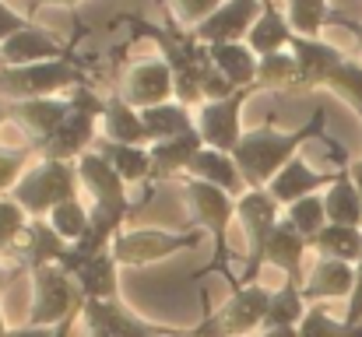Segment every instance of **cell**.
<instances>
[{
    "instance_id": "7dc6e473",
    "label": "cell",
    "mask_w": 362,
    "mask_h": 337,
    "mask_svg": "<svg viewBox=\"0 0 362 337\" xmlns=\"http://www.w3.org/2000/svg\"><path fill=\"white\" fill-rule=\"evenodd\" d=\"M18 271H21V267H4V264H0V292L11 285V278H14Z\"/></svg>"
},
{
    "instance_id": "f907efd6",
    "label": "cell",
    "mask_w": 362,
    "mask_h": 337,
    "mask_svg": "<svg viewBox=\"0 0 362 337\" xmlns=\"http://www.w3.org/2000/svg\"><path fill=\"white\" fill-rule=\"evenodd\" d=\"M39 4H60V7H78L81 0H39Z\"/></svg>"
},
{
    "instance_id": "30bf717a",
    "label": "cell",
    "mask_w": 362,
    "mask_h": 337,
    "mask_svg": "<svg viewBox=\"0 0 362 337\" xmlns=\"http://www.w3.org/2000/svg\"><path fill=\"white\" fill-rule=\"evenodd\" d=\"M201 242V232H165V228H130L120 232L110 246L117 267H148L165 256H176L183 249H194Z\"/></svg>"
},
{
    "instance_id": "ba28073f",
    "label": "cell",
    "mask_w": 362,
    "mask_h": 337,
    "mask_svg": "<svg viewBox=\"0 0 362 337\" xmlns=\"http://www.w3.org/2000/svg\"><path fill=\"white\" fill-rule=\"evenodd\" d=\"M183 197H187V208H190L197 228L208 232L211 242H215V253H211V264L204 267V274L226 271V260H229V242H226V235H229V222L236 218V197H229L226 190L208 187V183H201V179H187Z\"/></svg>"
},
{
    "instance_id": "4316f807",
    "label": "cell",
    "mask_w": 362,
    "mask_h": 337,
    "mask_svg": "<svg viewBox=\"0 0 362 337\" xmlns=\"http://www.w3.org/2000/svg\"><path fill=\"white\" fill-rule=\"evenodd\" d=\"M208 60L211 67L233 85V88H253V78H257V53L246 46V42H218V46H208Z\"/></svg>"
},
{
    "instance_id": "7402d4cb",
    "label": "cell",
    "mask_w": 362,
    "mask_h": 337,
    "mask_svg": "<svg viewBox=\"0 0 362 337\" xmlns=\"http://www.w3.org/2000/svg\"><path fill=\"white\" fill-rule=\"evenodd\" d=\"M201 148H204V141H201L197 130L180 134V137L155 141V144L148 148V155H151V179H148V183H162V179H173V176L187 172L190 162H194V155H197Z\"/></svg>"
},
{
    "instance_id": "c3c4849f",
    "label": "cell",
    "mask_w": 362,
    "mask_h": 337,
    "mask_svg": "<svg viewBox=\"0 0 362 337\" xmlns=\"http://www.w3.org/2000/svg\"><path fill=\"white\" fill-rule=\"evenodd\" d=\"M349 172H352V179H356V187H359V197H362V158H356V162L349 165Z\"/></svg>"
},
{
    "instance_id": "5b68a950",
    "label": "cell",
    "mask_w": 362,
    "mask_h": 337,
    "mask_svg": "<svg viewBox=\"0 0 362 337\" xmlns=\"http://www.w3.org/2000/svg\"><path fill=\"white\" fill-rule=\"evenodd\" d=\"M71 112L60 123V130L39 148L42 158H57V162H78L85 151L95 148L99 141V116L106 110V99H99L88 85L74 88L71 95Z\"/></svg>"
},
{
    "instance_id": "8d00e7d4",
    "label": "cell",
    "mask_w": 362,
    "mask_h": 337,
    "mask_svg": "<svg viewBox=\"0 0 362 337\" xmlns=\"http://www.w3.org/2000/svg\"><path fill=\"white\" fill-rule=\"evenodd\" d=\"M49 228L71 246V242H78L85 232H88V208L81 204V197H74V201H64L60 208H53L49 211Z\"/></svg>"
},
{
    "instance_id": "7c38bea8",
    "label": "cell",
    "mask_w": 362,
    "mask_h": 337,
    "mask_svg": "<svg viewBox=\"0 0 362 337\" xmlns=\"http://www.w3.org/2000/svg\"><path fill=\"white\" fill-rule=\"evenodd\" d=\"M257 95L253 88H240L236 95L229 99H218V102H204L201 110L194 112V126L204 141V148H215V151H226L233 155L236 144L243 141V106L246 99Z\"/></svg>"
},
{
    "instance_id": "4fadbf2b",
    "label": "cell",
    "mask_w": 362,
    "mask_h": 337,
    "mask_svg": "<svg viewBox=\"0 0 362 337\" xmlns=\"http://www.w3.org/2000/svg\"><path fill=\"white\" fill-rule=\"evenodd\" d=\"M120 99L134 110H151V106H162V102H173V71L162 57L155 60H137L127 78H123Z\"/></svg>"
},
{
    "instance_id": "6da1fadb",
    "label": "cell",
    "mask_w": 362,
    "mask_h": 337,
    "mask_svg": "<svg viewBox=\"0 0 362 337\" xmlns=\"http://www.w3.org/2000/svg\"><path fill=\"white\" fill-rule=\"evenodd\" d=\"M324 123H327V112L317 110L310 123H303L296 130H274L271 123L246 130L243 141L236 144V151H233V162L240 169L246 190H267V183L299 155L303 141L324 134Z\"/></svg>"
},
{
    "instance_id": "f35d334b",
    "label": "cell",
    "mask_w": 362,
    "mask_h": 337,
    "mask_svg": "<svg viewBox=\"0 0 362 337\" xmlns=\"http://www.w3.org/2000/svg\"><path fill=\"white\" fill-rule=\"evenodd\" d=\"M299 337H362V327H349L345 320H334L324 306H310L299 324Z\"/></svg>"
},
{
    "instance_id": "7bdbcfd3",
    "label": "cell",
    "mask_w": 362,
    "mask_h": 337,
    "mask_svg": "<svg viewBox=\"0 0 362 337\" xmlns=\"http://www.w3.org/2000/svg\"><path fill=\"white\" fill-rule=\"evenodd\" d=\"M32 21L25 18V14H18V11H11L4 0H0V46L11 39V35H18L21 28H28Z\"/></svg>"
},
{
    "instance_id": "52a82bcc",
    "label": "cell",
    "mask_w": 362,
    "mask_h": 337,
    "mask_svg": "<svg viewBox=\"0 0 362 337\" xmlns=\"http://www.w3.org/2000/svg\"><path fill=\"white\" fill-rule=\"evenodd\" d=\"M32 274V313H28V327H60L71 317H81V292L74 285V278L49 264V267H35Z\"/></svg>"
},
{
    "instance_id": "5bb4252c",
    "label": "cell",
    "mask_w": 362,
    "mask_h": 337,
    "mask_svg": "<svg viewBox=\"0 0 362 337\" xmlns=\"http://www.w3.org/2000/svg\"><path fill=\"white\" fill-rule=\"evenodd\" d=\"M74 169H78V183L88 190V197H92V204H99V208H113V211H130V197H127V183L120 179V172L92 148V151H85L78 162H74Z\"/></svg>"
},
{
    "instance_id": "9c48e42d",
    "label": "cell",
    "mask_w": 362,
    "mask_h": 337,
    "mask_svg": "<svg viewBox=\"0 0 362 337\" xmlns=\"http://www.w3.org/2000/svg\"><path fill=\"white\" fill-rule=\"evenodd\" d=\"M236 218L246 232V264L243 274L233 281V288H243V285H257L264 271V242L274 232V225L281 222V204L267 190H246L236 201Z\"/></svg>"
},
{
    "instance_id": "cb8c5ba5",
    "label": "cell",
    "mask_w": 362,
    "mask_h": 337,
    "mask_svg": "<svg viewBox=\"0 0 362 337\" xmlns=\"http://www.w3.org/2000/svg\"><path fill=\"white\" fill-rule=\"evenodd\" d=\"M306 249H310V242L285 222V215H281V222L274 225V232L264 242V264L285 271L288 281H299L303 285V256H306Z\"/></svg>"
},
{
    "instance_id": "277c9868",
    "label": "cell",
    "mask_w": 362,
    "mask_h": 337,
    "mask_svg": "<svg viewBox=\"0 0 362 337\" xmlns=\"http://www.w3.org/2000/svg\"><path fill=\"white\" fill-rule=\"evenodd\" d=\"M78 169L74 162H57V158H39L28 165V172L18 179L11 190V201L28 215V218H49L53 208L64 201L78 197Z\"/></svg>"
},
{
    "instance_id": "44dd1931",
    "label": "cell",
    "mask_w": 362,
    "mask_h": 337,
    "mask_svg": "<svg viewBox=\"0 0 362 337\" xmlns=\"http://www.w3.org/2000/svg\"><path fill=\"white\" fill-rule=\"evenodd\" d=\"M334 176H338V169H334V172H317L310 162H303V158L296 155V158L267 183V194H271V197L281 204V211H285L288 204H296V201H303V197H310V194L331 187Z\"/></svg>"
},
{
    "instance_id": "d4e9b609",
    "label": "cell",
    "mask_w": 362,
    "mask_h": 337,
    "mask_svg": "<svg viewBox=\"0 0 362 337\" xmlns=\"http://www.w3.org/2000/svg\"><path fill=\"white\" fill-rule=\"evenodd\" d=\"M187 179H201V183H208V187H218V190H226V194L236 197V201L246 194V183H243L233 155L215 151V148H201V151L194 155V162H190V169H187Z\"/></svg>"
},
{
    "instance_id": "8fae6325",
    "label": "cell",
    "mask_w": 362,
    "mask_h": 337,
    "mask_svg": "<svg viewBox=\"0 0 362 337\" xmlns=\"http://www.w3.org/2000/svg\"><path fill=\"white\" fill-rule=\"evenodd\" d=\"M81 320L88 337H180L187 327H165V324H151L144 317H137L134 309H127L120 299L99 302V299H85L81 306Z\"/></svg>"
},
{
    "instance_id": "11a10c76",
    "label": "cell",
    "mask_w": 362,
    "mask_h": 337,
    "mask_svg": "<svg viewBox=\"0 0 362 337\" xmlns=\"http://www.w3.org/2000/svg\"><path fill=\"white\" fill-rule=\"evenodd\" d=\"M0 67H4V64H0Z\"/></svg>"
},
{
    "instance_id": "ffe728a7",
    "label": "cell",
    "mask_w": 362,
    "mask_h": 337,
    "mask_svg": "<svg viewBox=\"0 0 362 337\" xmlns=\"http://www.w3.org/2000/svg\"><path fill=\"white\" fill-rule=\"evenodd\" d=\"M71 112V99H28V102H7V116L35 141V148H42L60 123Z\"/></svg>"
},
{
    "instance_id": "816d5d0a",
    "label": "cell",
    "mask_w": 362,
    "mask_h": 337,
    "mask_svg": "<svg viewBox=\"0 0 362 337\" xmlns=\"http://www.w3.org/2000/svg\"><path fill=\"white\" fill-rule=\"evenodd\" d=\"M7 119H11V116H7V102H4V99H0V126H4V123H7Z\"/></svg>"
},
{
    "instance_id": "e575fe53",
    "label": "cell",
    "mask_w": 362,
    "mask_h": 337,
    "mask_svg": "<svg viewBox=\"0 0 362 337\" xmlns=\"http://www.w3.org/2000/svg\"><path fill=\"white\" fill-rule=\"evenodd\" d=\"M288 4V25L303 39H317L320 28L331 21V4L327 0H285Z\"/></svg>"
},
{
    "instance_id": "1f68e13d",
    "label": "cell",
    "mask_w": 362,
    "mask_h": 337,
    "mask_svg": "<svg viewBox=\"0 0 362 337\" xmlns=\"http://www.w3.org/2000/svg\"><path fill=\"white\" fill-rule=\"evenodd\" d=\"M310 249H317L327 260H345V264L356 267L362 256V228H352V225H324L310 239Z\"/></svg>"
},
{
    "instance_id": "60d3db41",
    "label": "cell",
    "mask_w": 362,
    "mask_h": 337,
    "mask_svg": "<svg viewBox=\"0 0 362 337\" xmlns=\"http://www.w3.org/2000/svg\"><path fill=\"white\" fill-rule=\"evenodd\" d=\"M226 0H169V14L180 21V25H190V32L197 25H204Z\"/></svg>"
},
{
    "instance_id": "681fc988",
    "label": "cell",
    "mask_w": 362,
    "mask_h": 337,
    "mask_svg": "<svg viewBox=\"0 0 362 337\" xmlns=\"http://www.w3.org/2000/svg\"><path fill=\"white\" fill-rule=\"evenodd\" d=\"M257 337H299V331H260Z\"/></svg>"
},
{
    "instance_id": "ac0fdd59",
    "label": "cell",
    "mask_w": 362,
    "mask_h": 337,
    "mask_svg": "<svg viewBox=\"0 0 362 337\" xmlns=\"http://www.w3.org/2000/svg\"><path fill=\"white\" fill-rule=\"evenodd\" d=\"M67 253V242L49 228L46 218H28L25 232L18 235V242L11 246V256L18 260L21 271H35V267H49L60 264Z\"/></svg>"
},
{
    "instance_id": "bcb514c9",
    "label": "cell",
    "mask_w": 362,
    "mask_h": 337,
    "mask_svg": "<svg viewBox=\"0 0 362 337\" xmlns=\"http://www.w3.org/2000/svg\"><path fill=\"white\" fill-rule=\"evenodd\" d=\"M338 21L352 28V35H356V46H359V60H362V25H359V21H349V18H338Z\"/></svg>"
},
{
    "instance_id": "f5cc1de1",
    "label": "cell",
    "mask_w": 362,
    "mask_h": 337,
    "mask_svg": "<svg viewBox=\"0 0 362 337\" xmlns=\"http://www.w3.org/2000/svg\"><path fill=\"white\" fill-rule=\"evenodd\" d=\"M7 331H11V327L4 324V306H0V337H7Z\"/></svg>"
},
{
    "instance_id": "8992f818",
    "label": "cell",
    "mask_w": 362,
    "mask_h": 337,
    "mask_svg": "<svg viewBox=\"0 0 362 337\" xmlns=\"http://www.w3.org/2000/svg\"><path fill=\"white\" fill-rule=\"evenodd\" d=\"M271 306V288L264 285H243L233 288L222 309L208 313L197 327H190L194 337H246L264 331V317Z\"/></svg>"
},
{
    "instance_id": "484cf974",
    "label": "cell",
    "mask_w": 362,
    "mask_h": 337,
    "mask_svg": "<svg viewBox=\"0 0 362 337\" xmlns=\"http://www.w3.org/2000/svg\"><path fill=\"white\" fill-rule=\"evenodd\" d=\"M99 134L103 141H113V144H137V148H151V137L141 123V112L134 106H127L120 95L106 99V110L99 116Z\"/></svg>"
},
{
    "instance_id": "2e32d148",
    "label": "cell",
    "mask_w": 362,
    "mask_h": 337,
    "mask_svg": "<svg viewBox=\"0 0 362 337\" xmlns=\"http://www.w3.org/2000/svg\"><path fill=\"white\" fill-rule=\"evenodd\" d=\"M74 46H78V39L71 46H64L49 32H42L39 25H28L0 46V64L25 67V64H42V60H64V57H74Z\"/></svg>"
},
{
    "instance_id": "d590c367",
    "label": "cell",
    "mask_w": 362,
    "mask_h": 337,
    "mask_svg": "<svg viewBox=\"0 0 362 337\" xmlns=\"http://www.w3.org/2000/svg\"><path fill=\"white\" fill-rule=\"evenodd\" d=\"M285 222L292 225L306 242L327 225V211H324V194H310V197H303V201H296V204H288L285 208Z\"/></svg>"
},
{
    "instance_id": "83f0119b",
    "label": "cell",
    "mask_w": 362,
    "mask_h": 337,
    "mask_svg": "<svg viewBox=\"0 0 362 337\" xmlns=\"http://www.w3.org/2000/svg\"><path fill=\"white\" fill-rule=\"evenodd\" d=\"M324 211H327V225L362 228V197L349 169H338L334 183L324 190Z\"/></svg>"
},
{
    "instance_id": "b9f144b4",
    "label": "cell",
    "mask_w": 362,
    "mask_h": 337,
    "mask_svg": "<svg viewBox=\"0 0 362 337\" xmlns=\"http://www.w3.org/2000/svg\"><path fill=\"white\" fill-rule=\"evenodd\" d=\"M25 225H28V215L11 197H0V253H11V246L18 242Z\"/></svg>"
},
{
    "instance_id": "f1b7e54d",
    "label": "cell",
    "mask_w": 362,
    "mask_h": 337,
    "mask_svg": "<svg viewBox=\"0 0 362 337\" xmlns=\"http://www.w3.org/2000/svg\"><path fill=\"white\" fill-rule=\"evenodd\" d=\"M74 285L81 292V299H99V302H110V299H120V285H117V260L113 253H99L92 256L85 267H78L74 274Z\"/></svg>"
},
{
    "instance_id": "e0dca14e",
    "label": "cell",
    "mask_w": 362,
    "mask_h": 337,
    "mask_svg": "<svg viewBox=\"0 0 362 337\" xmlns=\"http://www.w3.org/2000/svg\"><path fill=\"white\" fill-rule=\"evenodd\" d=\"M292 57H296V71H299V88H327V81L334 78V71L345 64V53L324 39H292Z\"/></svg>"
},
{
    "instance_id": "d6986e66",
    "label": "cell",
    "mask_w": 362,
    "mask_h": 337,
    "mask_svg": "<svg viewBox=\"0 0 362 337\" xmlns=\"http://www.w3.org/2000/svg\"><path fill=\"white\" fill-rule=\"evenodd\" d=\"M352 285H356V267L352 264L320 256L303 274V285L299 288H303L306 306H320V302H331V299H349L352 295Z\"/></svg>"
},
{
    "instance_id": "ab89813d",
    "label": "cell",
    "mask_w": 362,
    "mask_h": 337,
    "mask_svg": "<svg viewBox=\"0 0 362 337\" xmlns=\"http://www.w3.org/2000/svg\"><path fill=\"white\" fill-rule=\"evenodd\" d=\"M32 151H39V148H32V144H25V148H0V194L18 187V179L32 165Z\"/></svg>"
},
{
    "instance_id": "d6a6232c",
    "label": "cell",
    "mask_w": 362,
    "mask_h": 337,
    "mask_svg": "<svg viewBox=\"0 0 362 337\" xmlns=\"http://www.w3.org/2000/svg\"><path fill=\"white\" fill-rule=\"evenodd\" d=\"M141 123H144L151 144L155 141H165V137H180V134L197 130L194 126V110L180 106L176 99L173 102H162V106H151V110H141Z\"/></svg>"
},
{
    "instance_id": "4dcf8cb0",
    "label": "cell",
    "mask_w": 362,
    "mask_h": 337,
    "mask_svg": "<svg viewBox=\"0 0 362 337\" xmlns=\"http://www.w3.org/2000/svg\"><path fill=\"white\" fill-rule=\"evenodd\" d=\"M95 151L120 172V179L130 183H148L151 179V155L148 148H137V144H113V141H95Z\"/></svg>"
},
{
    "instance_id": "9a60e30c",
    "label": "cell",
    "mask_w": 362,
    "mask_h": 337,
    "mask_svg": "<svg viewBox=\"0 0 362 337\" xmlns=\"http://www.w3.org/2000/svg\"><path fill=\"white\" fill-rule=\"evenodd\" d=\"M260 14V0H226L204 25H197L190 32L194 42L201 46H218V42H243L246 32L253 28Z\"/></svg>"
},
{
    "instance_id": "3957f363",
    "label": "cell",
    "mask_w": 362,
    "mask_h": 337,
    "mask_svg": "<svg viewBox=\"0 0 362 337\" xmlns=\"http://www.w3.org/2000/svg\"><path fill=\"white\" fill-rule=\"evenodd\" d=\"M81 85H88V78L74 64V57L25 64V67H0V99L4 102L60 99V92H74Z\"/></svg>"
},
{
    "instance_id": "db71d44e",
    "label": "cell",
    "mask_w": 362,
    "mask_h": 337,
    "mask_svg": "<svg viewBox=\"0 0 362 337\" xmlns=\"http://www.w3.org/2000/svg\"><path fill=\"white\" fill-rule=\"evenodd\" d=\"M180 337H194V334H190V327H187V331H183V334H180Z\"/></svg>"
},
{
    "instance_id": "f546056e",
    "label": "cell",
    "mask_w": 362,
    "mask_h": 337,
    "mask_svg": "<svg viewBox=\"0 0 362 337\" xmlns=\"http://www.w3.org/2000/svg\"><path fill=\"white\" fill-rule=\"evenodd\" d=\"M306 299H303V288L299 281H288L281 288L271 292V306H267V317H264V331H299L303 317H306Z\"/></svg>"
},
{
    "instance_id": "74e56055",
    "label": "cell",
    "mask_w": 362,
    "mask_h": 337,
    "mask_svg": "<svg viewBox=\"0 0 362 337\" xmlns=\"http://www.w3.org/2000/svg\"><path fill=\"white\" fill-rule=\"evenodd\" d=\"M327 88L338 99H345L362 119V60L359 57H345V64L334 71V78L327 81Z\"/></svg>"
},
{
    "instance_id": "f6af8a7d",
    "label": "cell",
    "mask_w": 362,
    "mask_h": 337,
    "mask_svg": "<svg viewBox=\"0 0 362 337\" xmlns=\"http://www.w3.org/2000/svg\"><path fill=\"white\" fill-rule=\"evenodd\" d=\"M7 337H57V327H28V324H21V327L7 331Z\"/></svg>"
},
{
    "instance_id": "ee69618b",
    "label": "cell",
    "mask_w": 362,
    "mask_h": 337,
    "mask_svg": "<svg viewBox=\"0 0 362 337\" xmlns=\"http://www.w3.org/2000/svg\"><path fill=\"white\" fill-rule=\"evenodd\" d=\"M345 324L349 327H362V256H359V264H356V285H352V295H349Z\"/></svg>"
},
{
    "instance_id": "603a6c76",
    "label": "cell",
    "mask_w": 362,
    "mask_h": 337,
    "mask_svg": "<svg viewBox=\"0 0 362 337\" xmlns=\"http://www.w3.org/2000/svg\"><path fill=\"white\" fill-rule=\"evenodd\" d=\"M292 39H296V32H292L285 11H278L274 0H260V14H257V21H253V28L246 32L243 42H246L257 57H267V53L288 49Z\"/></svg>"
},
{
    "instance_id": "7a4b0ae2",
    "label": "cell",
    "mask_w": 362,
    "mask_h": 337,
    "mask_svg": "<svg viewBox=\"0 0 362 337\" xmlns=\"http://www.w3.org/2000/svg\"><path fill=\"white\" fill-rule=\"evenodd\" d=\"M137 28H141V35L158 42L162 60L173 71V99L187 110H201L204 106V78L211 71L208 46H201L194 39H183L176 32H165V28H158L151 21H137Z\"/></svg>"
},
{
    "instance_id": "836d02e7",
    "label": "cell",
    "mask_w": 362,
    "mask_h": 337,
    "mask_svg": "<svg viewBox=\"0 0 362 337\" xmlns=\"http://www.w3.org/2000/svg\"><path fill=\"white\" fill-rule=\"evenodd\" d=\"M285 88H299V71H296L292 49L260 57V60H257L253 92H285Z\"/></svg>"
}]
</instances>
